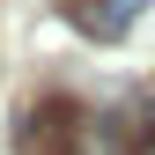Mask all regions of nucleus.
<instances>
[{"mask_svg":"<svg viewBox=\"0 0 155 155\" xmlns=\"http://www.w3.org/2000/svg\"><path fill=\"white\" fill-rule=\"evenodd\" d=\"M81 140H89V118H81V104H67V96L30 104L22 126H15V155H81Z\"/></svg>","mask_w":155,"mask_h":155,"instance_id":"1","label":"nucleus"},{"mask_svg":"<svg viewBox=\"0 0 155 155\" xmlns=\"http://www.w3.org/2000/svg\"><path fill=\"white\" fill-rule=\"evenodd\" d=\"M148 0H67V15H74V30L89 37V45H118V37L133 30V15H140Z\"/></svg>","mask_w":155,"mask_h":155,"instance_id":"2","label":"nucleus"},{"mask_svg":"<svg viewBox=\"0 0 155 155\" xmlns=\"http://www.w3.org/2000/svg\"><path fill=\"white\" fill-rule=\"evenodd\" d=\"M111 133H118V148H148L155 140V81L126 96V111L111 118Z\"/></svg>","mask_w":155,"mask_h":155,"instance_id":"3","label":"nucleus"}]
</instances>
